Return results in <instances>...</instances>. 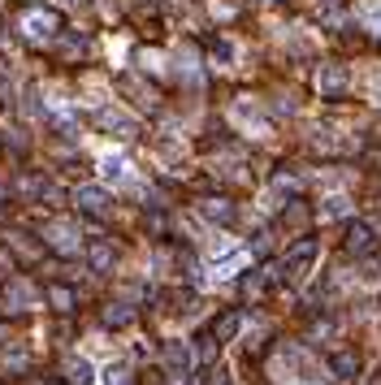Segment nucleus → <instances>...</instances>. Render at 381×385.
<instances>
[{
	"label": "nucleus",
	"instance_id": "obj_1",
	"mask_svg": "<svg viewBox=\"0 0 381 385\" xmlns=\"http://www.w3.org/2000/svg\"><path fill=\"white\" fill-rule=\"evenodd\" d=\"M316 260V238H303V243H295L291 251H286V260H282V268L291 273V278H299V273L308 268Z\"/></svg>",
	"mask_w": 381,
	"mask_h": 385
},
{
	"label": "nucleus",
	"instance_id": "obj_2",
	"mask_svg": "<svg viewBox=\"0 0 381 385\" xmlns=\"http://www.w3.org/2000/svg\"><path fill=\"white\" fill-rule=\"evenodd\" d=\"M74 204H78V212H87V216H104V212H108V195H104L100 186H78V191H74Z\"/></svg>",
	"mask_w": 381,
	"mask_h": 385
},
{
	"label": "nucleus",
	"instance_id": "obj_3",
	"mask_svg": "<svg viewBox=\"0 0 381 385\" xmlns=\"http://www.w3.org/2000/svg\"><path fill=\"white\" fill-rule=\"evenodd\" d=\"M22 26H26V35H31V39H48V35H57L61 18H57V14H31Z\"/></svg>",
	"mask_w": 381,
	"mask_h": 385
},
{
	"label": "nucleus",
	"instance_id": "obj_4",
	"mask_svg": "<svg viewBox=\"0 0 381 385\" xmlns=\"http://www.w3.org/2000/svg\"><path fill=\"white\" fill-rule=\"evenodd\" d=\"M100 178H104V182H126V178H130L126 156H118V152H113V156H104V160H100Z\"/></svg>",
	"mask_w": 381,
	"mask_h": 385
},
{
	"label": "nucleus",
	"instance_id": "obj_5",
	"mask_svg": "<svg viewBox=\"0 0 381 385\" xmlns=\"http://www.w3.org/2000/svg\"><path fill=\"white\" fill-rule=\"evenodd\" d=\"M347 91V70L343 65H325L320 70V95H343Z\"/></svg>",
	"mask_w": 381,
	"mask_h": 385
},
{
	"label": "nucleus",
	"instance_id": "obj_6",
	"mask_svg": "<svg viewBox=\"0 0 381 385\" xmlns=\"http://www.w3.org/2000/svg\"><path fill=\"white\" fill-rule=\"evenodd\" d=\"M330 372H334L338 381H355V372H360V355H355V351H338V355L330 359Z\"/></svg>",
	"mask_w": 381,
	"mask_h": 385
},
{
	"label": "nucleus",
	"instance_id": "obj_7",
	"mask_svg": "<svg viewBox=\"0 0 381 385\" xmlns=\"http://www.w3.org/2000/svg\"><path fill=\"white\" fill-rule=\"evenodd\" d=\"M239 325H243L239 312H221V316L212 320V338H216V342H230V338L239 334Z\"/></svg>",
	"mask_w": 381,
	"mask_h": 385
},
{
	"label": "nucleus",
	"instance_id": "obj_8",
	"mask_svg": "<svg viewBox=\"0 0 381 385\" xmlns=\"http://www.w3.org/2000/svg\"><path fill=\"white\" fill-rule=\"evenodd\" d=\"M66 381H70V385H95V364L78 355V359L66 368Z\"/></svg>",
	"mask_w": 381,
	"mask_h": 385
},
{
	"label": "nucleus",
	"instance_id": "obj_9",
	"mask_svg": "<svg viewBox=\"0 0 381 385\" xmlns=\"http://www.w3.org/2000/svg\"><path fill=\"white\" fill-rule=\"evenodd\" d=\"M368 247H372V226L355 221V226H351V234H347V251H355V255H360V251H368Z\"/></svg>",
	"mask_w": 381,
	"mask_h": 385
},
{
	"label": "nucleus",
	"instance_id": "obj_10",
	"mask_svg": "<svg viewBox=\"0 0 381 385\" xmlns=\"http://www.w3.org/2000/svg\"><path fill=\"white\" fill-rule=\"evenodd\" d=\"M165 364H169V368H174V376H187V368H191V351H187V347H178V342H174V347H169V351H165Z\"/></svg>",
	"mask_w": 381,
	"mask_h": 385
},
{
	"label": "nucleus",
	"instance_id": "obj_11",
	"mask_svg": "<svg viewBox=\"0 0 381 385\" xmlns=\"http://www.w3.org/2000/svg\"><path fill=\"white\" fill-rule=\"evenodd\" d=\"M113 260H118V251L108 247V243H95V247H91V268H95V273H108V268H113Z\"/></svg>",
	"mask_w": 381,
	"mask_h": 385
},
{
	"label": "nucleus",
	"instance_id": "obj_12",
	"mask_svg": "<svg viewBox=\"0 0 381 385\" xmlns=\"http://www.w3.org/2000/svg\"><path fill=\"white\" fill-rule=\"evenodd\" d=\"M5 303H14V312H26V307L35 303V295H31V290H26L22 282H14V286L5 290Z\"/></svg>",
	"mask_w": 381,
	"mask_h": 385
},
{
	"label": "nucleus",
	"instance_id": "obj_13",
	"mask_svg": "<svg viewBox=\"0 0 381 385\" xmlns=\"http://www.w3.org/2000/svg\"><path fill=\"white\" fill-rule=\"evenodd\" d=\"M199 208H204V216H212V221H234V204H226V199H208Z\"/></svg>",
	"mask_w": 381,
	"mask_h": 385
},
{
	"label": "nucleus",
	"instance_id": "obj_14",
	"mask_svg": "<svg viewBox=\"0 0 381 385\" xmlns=\"http://www.w3.org/2000/svg\"><path fill=\"white\" fill-rule=\"evenodd\" d=\"M48 299H52V307H57V312H70V307H74V290H70V286H48Z\"/></svg>",
	"mask_w": 381,
	"mask_h": 385
},
{
	"label": "nucleus",
	"instance_id": "obj_15",
	"mask_svg": "<svg viewBox=\"0 0 381 385\" xmlns=\"http://www.w3.org/2000/svg\"><path fill=\"white\" fill-rule=\"evenodd\" d=\"M130 320H135V312H130L126 303H113V307L104 312V325H113V329H122V325H130Z\"/></svg>",
	"mask_w": 381,
	"mask_h": 385
},
{
	"label": "nucleus",
	"instance_id": "obj_16",
	"mask_svg": "<svg viewBox=\"0 0 381 385\" xmlns=\"http://www.w3.org/2000/svg\"><path fill=\"white\" fill-rule=\"evenodd\" d=\"M247 264V251H234V255H226L221 264H216V278H234V273Z\"/></svg>",
	"mask_w": 381,
	"mask_h": 385
},
{
	"label": "nucleus",
	"instance_id": "obj_17",
	"mask_svg": "<svg viewBox=\"0 0 381 385\" xmlns=\"http://www.w3.org/2000/svg\"><path fill=\"white\" fill-rule=\"evenodd\" d=\"M351 212V204L343 199V195H334V199H325V216H347Z\"/></svg>",
	"mask_w": 381,
	"mask_h": 385
},
{
	"label": "nucleus",
	"instance_id": "obj_18",
	"mask_svg": "<svg viewBox=\"0 0 381 385\" xmlns=\"http://www.w3.org/2000/svg\"><path fill=\"white\" fill-rule=\"evenodd\" d=\"M104 385H130V372L126 368H108L104 372Z\"/></svg>",
	"mask_w": 381,
	"mask_h": 385
}]
</instances>
